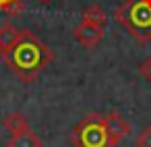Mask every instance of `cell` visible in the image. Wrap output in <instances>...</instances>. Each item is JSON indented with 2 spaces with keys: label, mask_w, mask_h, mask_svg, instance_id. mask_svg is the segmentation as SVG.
Listing matches in <instances>:
<instances>
[{
  "label": "cell",
  "mask_w": 151,
  "mask_h": 147,
  "mask_svg": "<svg viewBox=\"0 0 151 147\" xmlns=\"http://www.w3.org/2000/svg\"><path fill=\"white\" fill-rule=\"evenodd\" d=\"M104 120H106V130H108V137H110L112 147H116L122 139H126V137L130 135V124H128L116 110L104 114Z\"/></svg>",
  "instance_id": "4"
},
{
  "label": "cell",
  "mask_w": 151,
  "mask_h": 147,
  "mask_svg": "<svg viewBox=\"0 0 151 147\" xmlns=\"http://www.w3.org/2000/svg\"><path fill=\"white\" fill-rule=\"evenodd\" d=\"M2 58L15 77H19L23 83H31L52 64L54 52L31 29H21L19 42Z\"/></svg>",
  "instance_id": "1"
},
{
  "label": "cell",
  "mask_w": 151,
  "mask_h": 147,
  "mask_svg": "<svg viewBox=\"0 0 151 147\" xmlns=\"http://www.w3.org/2000/svg\"><path fill=\"white\" fill-rule=\"evenodd\" d=\"M19 37H21V29H17L11 21L0 25V52H2V56L19 42Z\"/></svg>",
  "instance_id": "6"
},
{
  "label": "cell",
  "mask_w": 151,
  "mask_h": 147,
  "mask_svg": "<svg viewBox=\"0 0 151 147\" xmlns=\"http://www.w3.org/2000/svg\"><path fill=\"white\" fill-rule=\"evenodd\" d=\"M37 2H42V4H48V2H52V0H37Z\"/></svg>",
  "instance_id": "13"
},
{
  "label": "cell",
  "mask_w": 151,
  "mask_h": 147,
  "mask_svg": "<svg viewBox=\"0 0 151 147\" xmlns=\"http://www.w3.org/2000/svg\"><path fill=\"white\" fill-rule=\"evenodd\" d=\"M134 145L137 147H151V124H147L139 133V137L134 139Z\"/></svg>",
  "instance_id": "11"
},
{
  "label": "cell",
  "mask_w": 151,
  "mask_h": 147,
  "mask_svg": "<svg viewBox=\"0 0 151 147\" xmlns=\"http://www.w3.org/2000/svg\"><path fill=\"white\" fill-rule=\"evenodd\" d=\"M70 141L75 143V147H112L108 130H106L104 114L99 112L85 114L79 120V124L73 128Z\"/></svg>",
  "instance_id": "3"
},
{
  "label": "cell",
  "mask_w": 151,
  "mask_h": 147,
  "mask_svg": "<svg viewBox=\"0 0 151 147\" xmlns=\"http://www.w3.org/2000/svg\"><path fill=\"white\" fill-rule=\"evenodd\" d=\"M73 37L83 46V48H95L101 40H104V29L101 27H95L91 23H85L81 21L75 29H73Z\"/></svg>",
  "instance_id": "5"
},
{
  "label": "cell",
  "mask_w": 151,
  "mask_h": 147,
  "mask_svg": "<svg viewBox=\"0 0 151 147\" xmlns=\"http://www.w3.org/2000/svg\"><path fill=\"white\" fill-rule=\"evenodd\" d=\"M0 11L9 13L11 17H17L25 11V0H0Z\"/></svg>",
  "instance_id": "10"
},
{
  "label": "cell",
  "mask_w": 151,
  "mask_h": 147,
  "mask_svg": "<svg viewBox=\"0 0 151 147\" xmlns=\"http://www.w3.org/2000/svg\"><path fill=\"white\" fill-rule=\"evenodd\" d=\"M2 124H4V128H6L11 135H19V133L29 130V120H27L21 112H11V114H6L4 120H2Z\"/></svg>",
  "instance_id": "8"
},
{
  "label": "cell",
  "mask_w": 151,
  "mask_h": 147,
  "mask_svg": "<svg viewBox=\"0 0 151 147\" xmlns=\"http://www.w3.org/2000/svg\"><path fill=\"white\" fill-rule=\"evenodd\" d=\"M6 147H44L42 139L29 128L25 133H19V135H11V139L6 141Z\"/></svg>",
  "instance_id": "7"
},
{
  "label": "cell",
  "mask_w": 151,
  "mask_h": 147,
  "mask_svg": "<svg viewBox=\"0 0 151 147\" xmlns=\"http://www.w3.org/2000/svg\"><path fill=\"white\" fill-rule=\"evenodd\" d=\"M81 21L91 23V25H95V27H101V29H104V27H106V23H108V15H106V11H104L101 6L91 4V6H87V9L83 11Z\"/></svg>",
  "instance_id": "9"
},
{
  "label": "cell",
  "mask_w": 151,
  "mask_h": 147,
  "mask_svg": "<svg viewBox=\"0 0 151 147\" xmlns=\"http://www.w3.org/2000/svg\"><path fill=\"white\" fill-rule=\"evenodd\" d=\"M139 73H141V77H143L147 83H151V56L145 58V60L139 64Z\"/></svg>",
  "instance_id": "12"
},
{
  "label": "cell",
  "mask_w": 151,
  "mask_h": 147,
  "mask_svg": "<svg viewBox=\"0 0 151 147\" xmlns=\"http://www.w3.org/2000/svg\"><path fill=\"white\" fill-rule=\"evenodd\" d=\"M114 19L139 44L151 42V0H124L116 6Z\"/></svg>",
  "instance_id": "2"
},
{
  "label": "cell",
  "mask_w": 151,
  "mask_h": 147,
  "mask_svg": "<svg viewBox=\"0 0 151 147\" xmlns=\"http://www.w3.org/2000/svg\"><path fill=\"white\" fill-rule=\"evenodd\" d=\"M0 56H2V52H0Z\"/></svg>",
  "instance_id": "14"
}]
</instances>
